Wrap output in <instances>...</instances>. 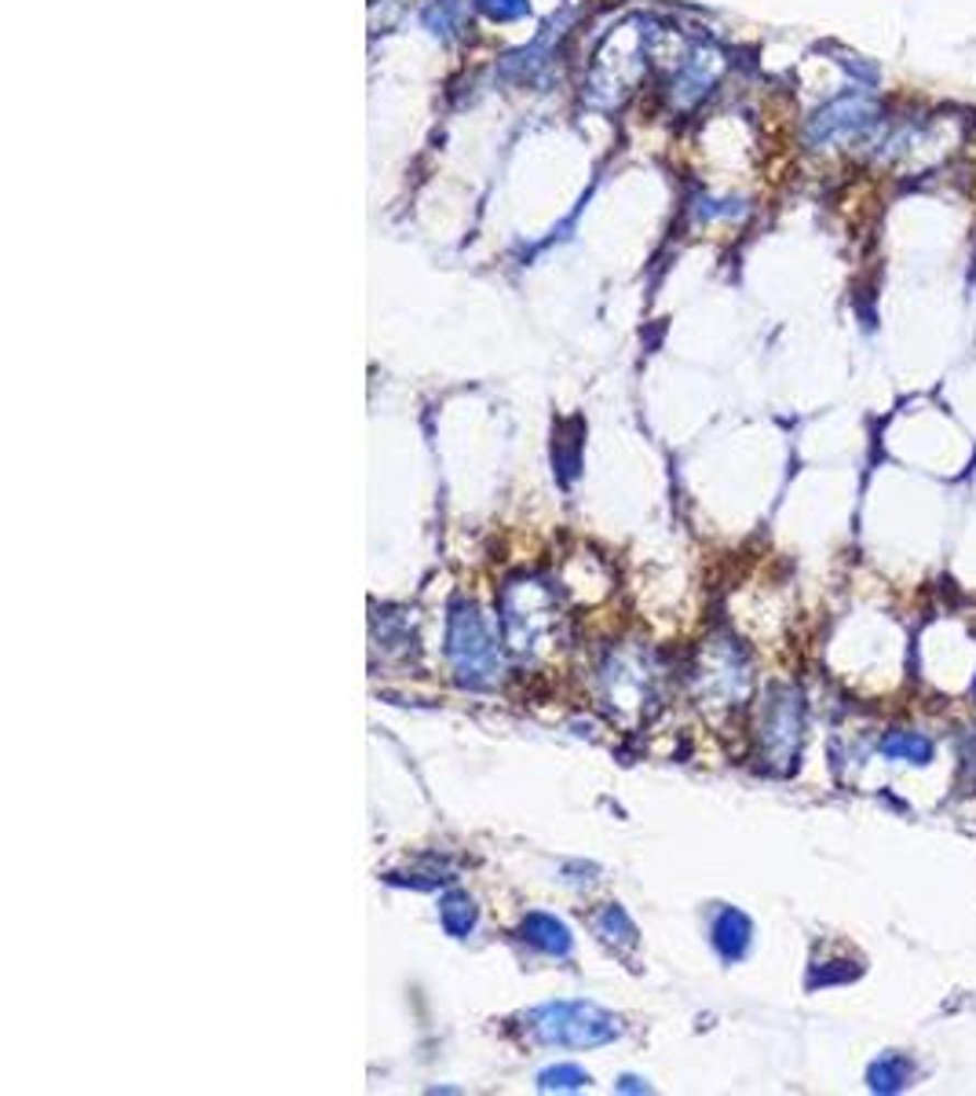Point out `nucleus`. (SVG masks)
<instances>
[{"instance_id":"1","label":"nucleus","mask_w":976,"mask_h":1096,"mask_svg":"<svg viewBox=\"0 0 976 1096\" xmlns=\"http://www.w3.org/2000/svg\"><path fill=\"white\" fill-rule=\"evenodd\" d=\"M888 106L877 88L849 84L844 92L830 95L805 117L801 139L808 150H855L874 139V132L885 125Z\"/></svg>"},{"instance_id":"2","label":"nucleus","mask_w":976,"mask_h":1096,"mask_svg":"<svg viewBox=\"0 0 976 1096\" xmlns=\"http://www.w3.org/2000/svg\"><path fill=\"white\" fill-rule=\"evenodd\" d=\"M446 658L461 687H490L501 676V647L476 603L457 600L446 621Z\"/></svg>"},{"instance_id":"3","label":"nucleus","mask_w":976,"mask_h":1096,"mask_svg":"<svg viewBox=\"0 0 976 1096\" xmlns=\"http://www.w3.org/2000/svg\"><path fill=\"white\" fill-rule=\"evenodd\" d=\"M498 621H501L504 643H509L515 654L537 651L545 640L556 636V625H559L556 592L537 578L509 581L498 600Z\"/></svg>"},{"instance_id":"4","label":"nucleus","mask_w":976,"mask_h":1096,"mask_svg":"<svg viewBox=\"0 0 976 1096\" xmlns=\"http://www.w3.org/2000/svg\"><path fill=\"white\" fill-rule=\"evenodd\" d=\"M526 1030L537 1046L600 1049L622 1038V1019L592 1002H553L526 1016Z\"/></svg>"},{"instance_id":"5","label":"nucleus","mask_w":976,"mask_h":1096,"mask_svg":"<svg viewBox=\"0 0 976 1096\" xmlns=\"http://www.w3.org/2000/svg\"><path fill=\"white\" fill-rule=\"evenodd\" d=\"M603 680V698L611 701V709H636L640 712L647 701H655V673L644 662V654L618 651L600 665Z\"/></svg>"},{"instance_id":"6","label":"nucleus","mask_w":976,"mask_h":1096,"mask_svg":"<svg viewBox=\"0 0 976 1096\" xmlns=\"http://www.w3.org/2000/svg\"><path fill=\"white\" fill-rule=\"evenodd\" d=\"M520 939L526 947L542 950L545 958H559V961H567L570 947H575V943H570V928L564 921H556L553 914H526L520 925Z\"/></svg>"},{"instance_id":"7","label":"nucleus","mask_w":976,"mask_h":1096,"mask_svg":"<svg viewBox=\"0 0 976 1096\" xmlns=\"http://www.w3.org/2000/svg\"><path fill=\"white\" fill-rule=\"evenodd\" d=\"M750 936H753L750 917L731 906H724L717 921H713V947H717L724 961H739L742 954L750 950Z\"/></svg>"},{"instance_id":"8","label":"nucleus","mask_w":976,"mask_h":1096,"mask_svg":"<svg viewBox=\"0 0 976 1096\" xmlns=\"http://www.w3.org/2000/svg\"><path fill=\"white\" fill-rule=\"evenodd\" d=\"M592 932L600 936L603 947H611L614 954H625V950H636V925L629 921V914L618 906V903H603L597 914H592Z\"/></svg>"},{"instance_id":"9","label":"nucleus","mask_w":976,"mask_h":1096,"mask_svg":"<svg viewBox=\"0 0 976 1096\" xmlns=\"http://www.w3.org/2000/svg\"><path fill=\"white\" fill-rule=\"evenodd\" d=\"M797 731H801V706H797V698L775 701L772 712H768V723H764V742H768V750H779L783 756H786V753H794Z\"/></svg>"},{"instance_id":"10","label":"nucleus","mask_w":976,"mask_h":1096,"mask_svg":"<svg viewBox=\"0 0 976 1096\" xmlns=\"http://www.w3.org/2000/svg\"><path fill=\"white\" fill-rule=\"evenodd\" d=\"M476 917H479V910H476V903H472V895L446 892L443 899H439V925H443L446 936L465 939L468 932L476 928Z\"/></svg>"},{"instance_id":"11","label":"nucleus","mask_w":976,"mask_h":1096,"mask_svg":"<svg viewBox=\"0 0 976 1096\" xmlns=\"http://www.w3.org/2000/svg\"><path fill=\"white\" fill-rule=\"evenodd\" d=\"M910 1060L907 1057H896V1052H888L885 1060H877L871 1071H866V1082H871V1089L874 1093H896V1089H904L907 1078H910Z\"/></svg>"},{"instance_id":"12","label":"nucleus","mask_w":976,"mask_h":1096,"mask_svg":"<svg viewBox=\"0 0 976 1096\" xmlns=\"http://www.w3.org/2000/svg\"><path fill=\"white\" fill-rule=\"evenodd\" d=\"M553 465L564 487L575 482V476L581 471V421L575 427V435H564V427H559V438L553 443Z\"/></svg>"},{"instance_id":"13","label":"nucleus","mask_w":976,"mask_h":1096,"mask_svg":"<svg viewBox=\"0 0 976 1096\" xmlns=\"http://www.w3.org/2000/svg\"><path fill=\"white\" fill-rule=\"evenodd\" d=\"M882 753L888 761H910V764H929L932 761V742L921 734H888L882 739Z\"/></svg>"},{"instance_id":"14","label":"nucleus","mask_w":976,"mask_h":1096,"mask_svg":"<svg viewBox=\"0 0 976 1096\" xmlns=\"http://www.w3.org/2000/svg\"><path fill=\"white\" fill-rule=\"evenodd\" d=\"M589 1071H581L575 1068V1063H556V1068H545L542 1074H537V1089L542 1093H567V1089H581V1085H589Z\"/></svg>"},{"instance_id":"15","label":"nucleus","mask_w":976,"mask_h":1096,"mask_svg":"<svg viewBox=\"0 0 976 1096\" xmlns=\"http://www.w3.org/2000/svg\"><path fill=\"white\" fill-rule=\"evenodd\" d=\"M476 4L487 11L490 19H498V22L523 19L526 11H531V4H526V0H476Z\"/></svg>"},{"instance_id":"16","label":"nucleus","mask_w":976,"mask_h":1096,"mask_svg":"<svg viewBox=\"0 0 976 1096\" xmlns=\"http://www.w3.org/2000/svg\"><path fill=\"white\" fill-rule=\"evenodd\" d=\"M618 1089H622V1093H647V1082L633 1078V1074H625V1078L618 1082Z\"/></svg>"}]
</instances>
